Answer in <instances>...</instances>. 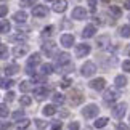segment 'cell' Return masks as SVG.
Wrapping results in <instances>:
<instances>
[{"mask_svg":"<svg viewBox=\"0 0 130 130\" xmlns=\"http://www.w3.org/2000/svg\"><path fill=\"white\" fill-rule=\"evenodd\" d=\"M0 34H2V27H0Z\"/></svg>","mask_w":130,"mask_h":130,"instance_id":"obj_51","label":"cell"},{"mask_svg":"<svg viewBox=\"0 0 130 130\" xmlns=\"http://www.w3.org/2000/svg\"><path fill=\"white\" fill-rule=\"evenodd\" d=\"M34 122H36V125H37L39 128H40V130H43L45 127H47V122H43V121H40V119H36V121H34Z\"/></svg>","mask_w":130,"mask_h":130,"instance_id":"obj_36","label":"cell"},{"mask_svg":"<svg viewBox=\"0 0 130 130\" xmlns=\"http://www.w3.org/2000/svg\"><path fill=\"white\" fill-rule=\"evenodd\" d=\"M23 116H24V112H23V111H14V112H13V119H16V121L23 119Z\"/></svg>","mask_w":130,"mask_h":130,"instance_id":"obj_38","label":"cell"},{"mask_svg":"<svg viewBox=\"0 0 130 130\" xmlns=\"http://www.w3.org/2000/svg\"><path fill=\"white\" fill-rule=\"evenodd\" d=\"M124 8L130 10V0H125V2H124Z\"/></svg>","mask_w":130,"mask_h":130,"instance_id":"obj_48","label":"cell"},{"mask_svg":"<svg viewBox=\"0 0 130 130\" xmlns=\"http://www.w3.org/2000/svg\"><path fill=\"white\" fill-rule=\"evenodd\" d=\"M26 53H27V47H26V45H16V47L13 48V55L16 58H21Z\"/></svg>","mask_w":130,"mask_h":130,"instance_id":"obj_14","label":"cell"},{"mask_svg":"<svg viewBox=\"0 0 130 130\" xmlns=\"http://www.w3.org/2000/svg\"><path fill=\"white\" fill-rule=\"evenodd\" d=\"M98 106L96 104H88V106L84 108V111H82V116L85 117V119H93V117H96L98 116Z\"/></svg>","mask_w":130,"mask_h":130,"instance_id":"obj_2","label":"cell"},{"mask_svg":"<svg viewBox=\"0 0 130 130\" xmlns=\"http://www.w3.org/2000/svg\"><path fill=\"white\" fill-rule=\"evenodd\" d=\"M68 116H69L68 111H61V117H68Z\"/></svg>","mask_w":130,"mask_h":130,"instance_id":"obj_50","label":"cell"},{"mask_svg":"<svg viewBox=\"0 0 130 130\" xmlns=\"http://www.w3.org/2000/svg\"><path fill=\"white\" fill-rule=\"evenodd\" d=\"M122 69H124V71H127V72H130V59H127V61L122 63Z\"/></svg>","mask_w":130,"mask_h":130,"instance_id":"obj_40","label":"cell"},{"mask_svg":"<svg viewBox=\"0 0 130 130\" xmlns=\"http://www.w3.org/2000/svg\"><path fill=\"white\" fill-rule=\"evenodd\" d=\"M5 72H7V76L18 74V72H19V66H18V64H8V66L5 68Z\"/></svg>","mask_w":130,"mask_h":130,"instance_id":"obj_18","label":"cell"},{"mask_svg":"<svg viewBox=\"0 0 130 130\" xmlns=\"http://www.w3.org/2000/svg\"><path fill=\"white\" fill-rule=\"evenodd\" d=\"M10 127H11L10 122H0V130H8Z\"/></svg>","mask_w":130,"mask_h":130,"instance_id":"obj_41","label":"cell"},{"mask_svg":"<svg viewBox=\"0 0 130 130\" xmlns=\"http://www.w3.org/2000/svg\"><path fill=\"white\" fill-rule=\"evenodd\" d=\"M7 13H8V7H5V5H0V18L7 16Z\"/></svg>","mask_w":130,"mask_h":130,"instance_id":"obj_37","label":"cell"},{"mask_svg":"<svg viewBox=\"0 0 130 130\" xmlns=\"http://www.w3.org/2000/svg\"><path fill=\"white\" fill-rule=\"evenodd\" d=\"M96 2H98V0H88V7H90V10H92V11H95V10H96Z\"/></svg>","mask_w":130,"mask_h":130,"instance_id":"obj_39","label":"cell"},{"mask_svg":"<svg viewBox=\"0 0 130 130\" xmlns=\"http://www.w3.org/2000/svg\"><path fill=\"white\" fill-rule=\"evenodd\" d=\"M19 101H21L23 106H29V104L32 103V100H31V96H26V95H24V96H21V100H19Z\"/></svg>","mask_w":130,"mask_h":130,"instance_id":"obj_33","label":"cell"},{"mask_svg":"<svg viewBox=\"0 0 130 130\" xmlns=\"http://www.w3.org/2000/svg\"><path fill=\"white\" fill-rule=\"evenodd\" d=\"M52 32H53V27H52V26H48V27H45V29H43L42 36H43V37H50V36H52Z\"/></svg>","mask_w":130,"mask_h":130,"instance_id":"obj_34","label":"cell"},{"mask_svg":"<svg viewBox=\"0 0 130 130\" xmlns=\"http://www.w3.org/2000/svg\"><path fill=\"white\" fill-rule=\"evenodd\" d=\"M80 125H79V122H71L69 124V130H79Z\"/></svg>","mask_w":130,"mask_h":130,"instance_id":"obj_42","label":"cell"},{"mask_svg":"<svg viewBox=\"0 0 130 130\" xmlns=\"http://www.w3.org/2000/svg\"><path fill=\"white\" fill-rule=\"evenodd\" d=\"M8 114H10L8 106H7V104H0V117H7Z\"/></svg>","mask_w":130,"mask_h":130,"instance_id":"obj_30","label":"cell"},{"mask_svg":"<svg viewBox=\"0 0 130 130\" xmlns=\"http://www.w3.org/2000/svg\"><path fill=\"white\" fill-rule=\"evenodd\" d=\"M13 80H11V79H3V80L2 82H0V85H2V88H5V90H8L10 87H11L13 85Z\"/></svg>","mask_w":130,"mask_h":130,"instance_id":"obj_28","label":"cell"},{"mask_svg":"<svg viewBox=\"0 0 130 130\" xmlns=\"http://www.w3.org/2000/svg\"><path fill=\"white\" fill-rule=\"evenodd\" d=\"M69 53H58L56 55V63H58V66H64V64H69Z\"/></svg>","mask_w":130,"mask_h":130,"instance_id":"obj_11","label":"cell"},{"mask_svg":"<svg viewBox=\"0 0 130 130\" xmlns=\"http://www.w3.org/2000/svg\"><path fill=\"white\" fill-rule=\"evenodd\" d=\"M82 76L84 77H90V76H93L95 72H96V64L92 63V61H87L85 64L82 66Z\"/></svg>","mask_w":130,"mask_h":130,"instance_id":"obj_3","label":"cell"},{"mask_svg":"<svg viewBox=\"0 0 130 130\" xmlns=\"http://www.w3.org/2000/svg\"><path fill=\"white\" fill-rule=\"evenodd\" d=\"M52 98H53V101L56 103V104H63V103H64V96H63L61 93H55Z\"/></svg>","mask_w":130,"mask_h":130,"instance_id":"obj_29","label":"cell"},{"mask_svg":"<svg viewBox=\"0 0 130 130\" xmlns=\"http://www.w3.org/2000/svg\"><path fill=\"white\" fill-rule=\"evenodd\" d=\"M106 124H108V117H100V119H96V122H95V127H96V128H103Z\"/></svg>","mask_w":130,"mask_h":130,"instance_id":"obj_26","label":"cell"},{"mask_svg":"<svg viewBox=\"0 0 130 130\" xmlns=\"http://www.w3.org/2000/svg\"><path fill=\"white\" fill-rule=\"evenodd\" d=\"M119 98V90L117 88H108L106 92H104L103 95V100H104V103H114L116 100Z\"/></svg>","mask_w":130,"mask_h":130,"instance_id":"obj_1","label":"cell"},{"mask_svg":"<svg viewBox=\"0 0 130 130\" xmlns=\"http://www.w3.org/2000/svg\"><path fill=\"white\" fill-rule=\"evenodd\" d=\"M119 34H121L122 37H130V26H122L119 29Z\"/></svg>","mask_w":130,"mask_h":130,"instance_id":"obj_27","label":"cell"},{"mask_svg":"<svg viewBox=\"0 0 130 130\" xmlns=\"http://www.w3.org/2000/svg\"><path fill=\"white\" fill-rule=\"evenodd\" d=\"M29 124H31V121H29V119H21V121L16 124V128H18V130H26V128L29 127Z\"/></svg>","mask_w":130,"mask_h":130,"instance_id":"obj_23","label":"cell"},{"mask_svg":"<svg viewBox=\"0 0 130 130\" xmlns=\"http://www.w3.org/2000/svg\"><path fill=\"white\" fill-rule=\"evenodd\" d=\"M5 98H7V101H13V100H14V93H13V92H8Z\"/></svg>","mask_w":130,"mask_h":130,"instance_id":"obj_45","label":"cell"},{"mask_svg":"<svg viewBox=\"0 0 130 130\" xmlns=\"http://www.w3.org/2000/svg\"><path fill=\"white\" fill-rule=\"evenodd\" d=\"M32 88H34V85H32V82H29V80H23L19 84V90L24 92V93H27L29 90H32Z\"/></svg>","mask_w":130,"mask_h":130,"instance_id":"obj_19","label":"cell"},{"mask_svg":"<svg viewBox=\"0 0 130 130\" xmlns=\"http://www.w3.org/2000/svg\"><path fill=\"white\" fill-rule=\"evenodd\" d=\"M117 130H128V125H125V124H122V122H119L117 125H116Z\"/></svg>","mask_w":130,"mask_h":130,"instance_id":"obj_44","label":"cell"},{"mask_svg":"<svg viewBox=\"0 0 130 130\" xmlns=\"http://www.w3.org/2000/svg\"><path fill=\"white\" fill-rule=\"evenodd\" d=\"M42 50H43V52L47 53V55H52V53H53V50H55V43H53V42H47V43H43V45H42Z\"/></svg>","mask_w":130,"mask_h":130,"instance_id":"obj_21","label":"cell"},{"mask_svg":"<svg viewBox=\"0 0 130 130\" xmlns=\"http://www.w3.org/2000/svg\"><path fill=\"white\" fill-rule=\"evenodd\" d=\"M95 32H96V27L93 26V24H88V26H85V29L82 31V37L84 39H90L95 36Z\"/></svg>","mask_w":130,"mask_h":130,"instance_id":"obj_13","label":"cell"},{"mask_svg":"<svg viewBox=\"0 0 130 130\" xmlns=\"http://www.w3.org/2000/svg\"><path fill=\"white\" fill-rule=\"evenodd\" d=\"M87 18V10L84 7H76L72 10V19H85Z\"/></svg>","mask_w":130,"mask_h":130,"instance_id":"obj_8","label":"cell"},{"mask_svg":"<svg viewBox=\"0 0 130 130\" xmlns=\"http://www.w3.org/2000/svg\"><path fill=\"white\" fill-rule=\"evenodd\" d=\"M90 53V45L88 43H80L76 47V56L77 58H84Z\"/></svg>","mask_w":130,"mask_h":130,"instance_id":"obj_6","label":"cell"},{"mask_svg":"<svg viewBox=\"0 0 130 130\" xmlns=\"http://www.w3.org/2000/svg\"><path fill=\"white\" fill-rule=\"evenodd\" d=\"M42 74L43 76H48V74H52L53 72V64H50V63H47V64H42Z\"/></svg>","mask_w":130,"mask_h":130,"instance_id":"obj_24","label":"cell"},{"mask_svg":"<svg viewBox=\"0 0 130 130\" xmlns=\"http://www.w3.org/2000/svg\"><path fill=\"white\" fill-rule=\"evenodd\" d=\"M114 82H116V87H117V88H124V87L127 85V77H124V76H117Z\"/></svg>","mask_w":130,"mask_h":130,"instance_id":"obj_20","label":"cell"},{"mask_svg":"<svg viewBox=\"0 0 130 130\" xmlns=\"http://www.w3.org/2000/svg\"><path fill=\"white\" fill-rule=\"evenodd\" d=\"M128 56H130V50H128Z\"/></svg>","mask_w":130,"mask_h":130,"instance_id":"obj_53","label":"cell"},{"mask_svg":"<svg viewBox=\"0 0 130 130\" xmlns=\"http://www.w3.org/2000/svg\"><path fill=\"white\" fill-rule=\"evenodd\" d=\"M104 42H108V37L100 39V40H98V47H103V43H104Z\"/></svg>","mask_w":130,"mask_h":130,"instance_id":"obj_47","label":"cell"},{"mask_svg":"<svg viewBox=\"0 0 130 130\" xmlns=\"http://www.w3.org/2000/svg\"><path fill=\"white\" fill-rule=\"evenodd\" d=\"M7 55H8V48H7V45L0 43V58H7Z\"/></svg>","mask_w":130,"mask_h":130,"instance_id":"obj_32","label":"cell"},{"mask_svg":"<svg viewBox=\"0 0 130 130\" xmlns=\"http://www.w3.org/2000/svg\"><path fill=\"white\" fill-rule=\"evenodd\" d=\"M39 63H40V53H34L27 59V68H32V66H36Z\"/></svg>","mask_w":130,"mask_h":130,"instance_id":"obj_15","label":"cell"},{"mask_svg":"<svg viewBox=\"0 0 130 130\" xmlns=\"http://www.w3.org/2000/svg\"><path fill=\"white\" fill-rule=\"evenodd\" d=\"M23 2L26 3V5H34V2H36V0H23Z\"/></svg>","mask_w":130,"mask_h":130,"instance_id":"obj_49","label":"cell"},{"mask_svg":"<svg viewBox=\"0 0 130 130\" xmlns=\"http://www.w3.org/2000/svg\"><path fill=\"white\" fill-rule=\"evenodd\" d=\"M61 45L66 47V48L72 47V45H74V36H72V34H63V36H61Z\"/></svg>","mask_w":130,"mask_h":130,"instance_id":"obj_10","label":"cell"},{"mask_svg":"<svg viewBox=\"0 0 130 130\" xmlns=\"http://www.w3.org/2000/svg\"><path fill=\"white\" fill-rule=\"evenodd\" d=\"M52 130H63V125H61V122H55L53 125H52Z\"/></svg>","mask_w":130,"mask_h":130,"instance_id":"obj_43","label":"cell"},{"mask_svg":"<svg viewBox=\"0 0 130 130\" xmlns=\"http://www.w3.org/2000/svg\"><path fill=\"white\" fill-rule=\"evenodd\" d=\"M69 84H71V80H69V79H64V80L61 82V87H63V88H68Z\"/></svg>","mask_w":130,"mask_h":130,"instance_id":"obj_46","label":"cell"},{"mask_svg":"<svg viewBox=\"0 0 130 130\" xmlns=\"http://www.w3.org/2000/svg\"><path fill=\"white\" fill-rule=\"evenodd\" d=\"M26 36L24 34H16V36H11L10 37V42H26Z\"/></svg>","mask_w":130,"mask_h":130,"instance_id":"obj_25","label":"cell"},{"mask_svg":"<svg viewBox=\"0 0 130 130\" xmlns=\"http://www.w3.org/2000/svg\"><path fill=\"white\" fill-rule=\"evenodd\" d=\"M0 27H2V32H8V31H10V23H8V21L0 23Z\"/></svg>","mask_w":130,"mask_h":130,"instance_id":"obj_35","label":"cell"},{"mask_svg":"<svg viewBox=\"0 0 130 130\" xmlns=\"http://www.w3.org/2000/svg\"><path fill=\"white\" fill-rule=\"evenodd\" d=\"M34 95H36L39 100H42L48 95V88L47 87H37V88H34Z\"/></svg>","mask_w":130,"mask_h":130,"instance_id":"obj_16","label":"cell"},{"mask_svg":"<svg viewBox=\"0 0 130 130\" xmlns=\"http://www.w3.org/2000/svg\"><path fill=\"white\" fill-rule=\"evenodd\" d=\"M13 19L16 23H24L27 19V13L26 11H16V13L13 14Z\"/></svg>","mask_w":130,"mask_h":130,"instance_id":"obj_17","label":"cell"},{"mask_svg":"<svg viewBox=\"0 0 130 130\" xmlns=\"http://www.w3.org/2000/svg\"><path fill=\"white\" fill-rule=\"evenodd\" d=\"M88 85H90V88L98 90V92H100V90H103V88H104V85H106V80H104L103 77H98V79H95V80H92V82L88 84Z\"/></svg>","mask_w":130,"mask_h":130,"instance_id":"obj_9","label":"cell"},{"mask_svg":"<svg viewBox=\"0 0 130 130\" xmlns=\"http://www.w3.org/2000/svg\"><path fill=\"white\" fill-rule=\"evenodd\" d=\"M125 111H127V104L125 103H119L112 109V116L116 117V119H122L124 114H125Z\"/></svg>","mask_w":130,"mask_h":130,"instance_id":"obj_4","label":"cell"},{"mask_svg":"<svg viewBox=\"0 0 130 130\" xmlns=\"http://www.w3.org/2000/svg\"><path fill=\"white\" fill-rule=\"evenodd\" d=\"M109 11H111L112 14H114V16H121V14H122V11H121V8H119V7H114V5H112V7H109Z\"/></svg>","mask_w":130,"mask_h":130,"instance_id":"obj_31","label":"cell"},{"mask_svg":"<svg viewBox=\"0 0 130 130\" xmlns=\"http://www.w3.org/2000/svg\"><path fill=\"white\" fill-rule=\"evenodd\" d=\"M66 8H68V0H56L53 5V10L56 13H63Z\"/></svg>","mask_w":130,"mask_h":130,"instance_id":"obj_12","label":"cell"},{"mask_svg":"<svg viewBox=\"0 0 130 130\" xmlns=\"http://www.w3.org/2000/svg\"><path fill=\"white\" fill-rule=\"evenodd\" d=\"M55 112H56V108H55V104H47V106L43 108V114H45V116H53Z\"/></svg>","mask_w":130,"mask_h":130,"instance_id":"obj_22","label":"cell"},{"mask_svg":"<svg viewBox=\"0 0 130 130\" xmlns=\"http://www.w3.org/2000/svg\"><path fill=\"white\" fill-rule=\"evenodd\" d=\"M47 2H53V0H47Z\"/></svg>","mask_w":130,"mask_h":130,"instance_id":"obj_52","label":"cell"},{"mask_svg":"<svg viewBox=\"0 0 130 130\" xmlns=\"http://www.w3.org/2000/svg\"><path fill=\"white\" fill-rule=\"evenodd\" d=\"M48 14V8L43 7V5H36V7H32V16L36 18H43Z\"/></svg>","mask_w":130,"mask_h":130,"instance_id":"obj_5","label":"cell"},{"mask_svg":"<svg viewBox=\"0 0 130 130\" xmlns=\"http://www.w3.org/2000/svg\"><path fill=\"white\" fill-rule=\"evenodd\" d=\"M69 100H71L72 106H77V104H80L84 101V95L79 92V90H72L71 95H69Z\"/></svg>","mask_w":130,"mask_h":130,"instance_id":"obj_7","label":"cell"}]
</instances>
